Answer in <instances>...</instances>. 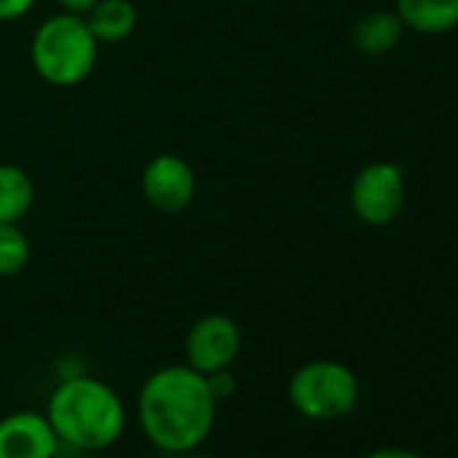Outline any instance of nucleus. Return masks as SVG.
I'll list each match as a JSON object with an SVG mask.
<instances>
[{
	"instance_id": "nucleus-8",
	"label": "nucleus",
	"mask_w": 458,
	"mask_h": 458,
	"mask_svg": "<svg viewBox=\"0 0 458 458\" xmlns=\"http://www.w3.org/2000/svg\"><path fill=\"white\" fill-rule=\"evenodd\" d=\"M57 445L47 412L20 410L0 418V458H52Z\"/></svg>"
},
{
	"instance_id": "nucleus-4",
	"label": "nucleus",
	"mask_w": 458,
	"mask_h": 458,
	"mask_svg": "<svg viewBox=\"0 0 458 458\" xmlns=\"http://www.w3.org/2000/svg\"><path fill=\"white\" fill-rule=\"evenodd\" d=\"M359 377L351 367L332 359L302 364L289 380L292 407L310 420H337L359 404Z\"/></svg>"
},
{
	"instance_id": "nucleus-3",
	"label": "nucleus",
	"mask_w": 458,
	"mask_h": 458,
	"mask_svg": "<svg viewBox=\"0 0 458 458\" xmlns=\"http://www.w3.org/2000/svg\"><path fill=\"white\" fill-rule=\"evenodd\" d=\"M100 44L81 14H55L38 25L30 60L36 73L52 87H76L87 81L98 65Z\"/></svg>"
},
{
	"instance_id": "nucleus-12",
	"label": "nucleus",
	"mask_w": 458,
	"mask_h": 458,
	"mask_svg": "<svg viewBox=\"0 0 458 458\" xmlns=\"http://www.w3.org/2000/svg\"><path fill=\"white\" fill-rule=\"evenodd\" d=\"M36 199L33 178L20 165H0V221L20 224Z\"/></svg>"
},
{
	"instance_id": "nucleus-9",
	"label": "nucleus",
	"mask_w": 458,
	"mask_h": 458,
	"mask_svg": "<svg viewBox=\"0 0 458 458\" xmlns=\"http://www.w3.org/2000/svg\"><path fill=\"white\" fill-rule=\"evenodd\" d=\"M396 17L404 30L442 36L458 28V0H396Z\"/></svg>"
},
{
	"instance_id": "nucleus-17",
	"label": "nucleus",
	"mask_w": 458,
	"mask_h": 458,
	"mask_svg": "<svg viewBox=\"0 0 458 458\" xmlns=\"http://www.w3.org/2000/svg\"><path fill=\"white\" fill-rule=\"evenodd\" d=\"M57 4L63 6V12H71V14H87L98 0H57Z\"/></svg>"
},
{
	"instance_id": "nucleus-18",
	"label": "nucleus",
	"mask_w": 458,
	"mask_h": 458,
	"mask_svg": "<svg viewBox=\"0 0 458 458\" xmlns=\"http://www.w3.org/2000/svg\"><path fill=\"white\" fill-rule=\"evenodd\" d=\"M52 458H89L87 450L76 447V445H68V442H60L57 450L52 453Z\"/></svg>"
},
{
	"instance_id": "nucleus-16",
	"label": "nucleus",
	"mask_w": 458,
	"mask_h": 458,
	"mask_svg": "<svg viewBox=\"0 0 458 458\" xmlns=\"http://www.w3.org/2000/svg\"><path fill=\"white\" fill-rule=\"evenodd\" d=\"M364 458H423L412 450H404V447H383V450H375Z\"/></svg>"
},
{
	"instance_id": "nucleus-19",
	"label": "nucleus",
	"mask_w": 458,
	"mask_h": 458,
	"mask_svg": "<svg viewBox=\"0 0 458 458\" xmlns=\"http://www.w3.org/2000/svg\"><path fill=\"white\" fill-rule=\"evenodd\" d=\"M183 458H216V455H205V453H183Z\"/></svg>"
},
{
	"instance_id": "nucleus-14",
	"label": "nucleus",
	"mask_w": 458,
	"mask_h": 458,
	"mask_svg": "<svg viewBox=\"0 0 458 458\" xmlns=\"http://www.w3.org/2000/svg\"><path fill=\"white\" fill-rule=\"evenodd\" d=\"M205 383H208V388H210V394H213V399H216L218 404L226 402L229 396L235 394V388H238V380H235L233 369L210 372V375H205Z\"/></svg>"
},
{
	"instance_id": "nucleus-2",
	"label": "nucleus",
	"mask_w": 458,
	"mask_h": 458,
	"mask_svg": "<svg viewBox=\"0 0 458 458\" xmlns=\"http://www.w3.org/2000/svg\"><path fill=\"white\" fill-rule=\"evenodd\" d=\"M47 418L60 442L98 453L116 445L124 434L127 407L106 380L76 375L52 391L47 402Z\"/></svg>"
},
{
	"instance_id": "nucleus-11",
	"label": "nucleus",
	"mask_w": 458,
	"mask_h": 458,
	"mask_svg": "<svg viewBox=\"0 0 458 458\" xmlns=\"http://www.w3.org/2000/svg\"><path fill=\"white\" fill-rule=\"evenodd\" d=\"M404 36V25L396 12H369L353 25V47L367 57L388 55L399 47Z\"/></svg>"
},
{
	"instance_id": "nucleus-1",
	"label": "nucleus",
	"mask_w": 458,
	"mask_h": 458,
	"mask_svg": "<svg viewBox=\"0 0 458 458\" xmlns=\"http://www.w3.org/2000/svg\"><path fill=\"white\" fill-rule=\"evenodd\" d=\"M218 402L205 375L189 364H170L151 372L138 394V423L151 445L165 453L197 450L216 423Z\"/></svg>"
},
{
	"instance_id": "nucleus-7",
	"label": "nucleus",
	"mask_w": 458,
	"mask_h": 458,
	"mask_svg": "<svg viewBox=\"0 0 458 458\" xmlns=\"http://www.w3.org/2000/svg\"><path fill=\"white\" fill-rule=\"evenodd\" d=\"M143 197L162 213H178L191 205L197 194V175L178 154H157L140 175Z\"/></svg>"
},
{
	"instance_id": "nucleus-15",
	"label": "nucleus",
	"mask_w": 458,
	"mask_h": 458,
	"mask_svg": "<svg viewBox=\"0 0 458 458\" xmlns=\"http://www.w3.org/2000/svg\"><path fill=\"white\" fill-rule=\"evenodd\" d=\"M36 0H0V22H12L30 14Z\"/></svg>"
},
{
	"instance_id": "nucleus-10",
	"label": "nucleus",
	"mask_w": 458,
	"mask_h": 458,
	"mask_svg": "<svg viewBox=\"0 0 458 458\" xmlns=\"http://www.w3.org/2000/svg\"><path fill=\"white\" fill-rule=\"evenodd\" d=\"M84 20L98 44H122L138 28V9L132 0H98Z\"/></svg>"
},
{
	"instance_id": "nucleus-5",
	"label": "nucleus",
	"mask_w": 458,
	"mask_h": 458,
	"mask_svg": "<svg viewBox=\"0 0 458 458\" xmlns=\"http://www.w3.org/2000/svg\"><path fill=\"white\" fill-rule=\"evenodd\" d=\"M404 173L396 162H369L351 183V208L367 226L391 224L404 208Z\"/></svg>"
},
{
	"instance_id": "nucleus-13",
	"label": "nucleus",
	"mask_w": 458,
	"mask_h": 458,
	"mask_svg": "<svg viewBox=\"0 0 458 458\" xmlns=\"http://www.w3.org/2000/svg\"><path fill=\"white\" fill-rule=\"evenodd\" d=\"M30 262V241L20 224L0 221V278L22 273Z\"/></svg>"
},
{
	"instance_id": "nucleus-6",
	"label": "nucleus",
	"mask_w": 458,
	"mask_h": 458,
	"mask_svg": "<svg viewBox=\"0 0 458 458\" xmlns=\"http://www.w3.org/2000/svg\"><path fill=\"white\" fill-rule=\"evenodd\" d=\"M241 348H243L241 327L224 313H208L197 318L183 343L186 364L199 375L233 369V364L241 356Z\"/></svg>"
}]
</instances>
